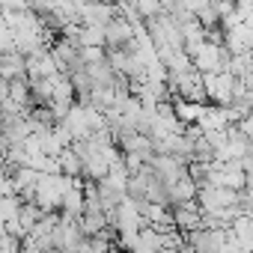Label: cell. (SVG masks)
<instances>
[{
    "label": "cell",
    "mask_w": 253,
    "mask_h": 253,
    "mask_svg": "<svg viewBox=\"0 0 253 253\" xmlns=\"http://www.w3.org/2000/svg\"><path fill=\"white\" fill-rule=\"evenodd\" d=\"M170 211H173V223H176V229H179V232H191V229L203 226V206H200V200H197V197H194V200L173 203V206H170Z\"/></svg>",
    "instance_id": "6da1fadb"
}]
</instances>
